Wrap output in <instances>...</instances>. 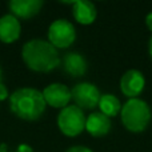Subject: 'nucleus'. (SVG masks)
<instances>
[{
  "instance_id": "nucleus-5",
  "label": "nucleus",
  "mask_w": 152,
  "mask_h": 152,
  "mask_svg": "<svg viewBox=\"0 0 152 152\" xmlns=\"http://www.w3.org/2000/svg\"><path fill=\"white\" fill-rule=\"evenodd\" d=\"M48 42L56 50H66L76 40V29L67 19H56L48 27Z\"/></svg>"
},
{
  "instance_id": "nucleus-2",
  "label": "nucleus",
  "mask_w": 152,
  "mask_h": 152,
  "mask_svg": "<svg viewBox=\"0 0 152 152\" xmlns=\"http://www.w3.org/2000/svg\"><path fill=\"white\" fill-rule=\"evenodd\" d=\"M8 99H10L11 112L21 120H39L47 108L42 91L31 87L16 89L10 95Z\"/></svg>"
},
{
  "instance_id": "nucleus-19",
  "label": "nucleus",
  "mask_w": 152,
  "mask_h": 152,
  "mask_svg": "<svg viewBox=\"0 0 152 152\" xmlns=\"http://www.w3.org/2000/svg\"><path fill=\"white\" fill-rule=\"evenodd\" d=\"M148 51H150V56H151V59H152V36H151V39H150V45H148Z\"/></svg>"
},
{
  "instance_id": "nucleus-15",
  "label": "nucleus",
  "mask_w": 152,
  "mask_h": 152,
  "mask_svg": "<svg viewBox=\"0 0 152 152\" xmlns=\"http://www.w3.org/2000/svg\"><path fill=\"white\" fill-rule=\"evenodd\" d=\"M66 152H94L91 148L86 147V145H72Z\"/></svg>"
},
{
  "instance_id": "nucleus-17",
  "label": "nucleus",
  "mask_w": 152,
  "mask_h": 152,
  "mask_svg": "<svg viewBox=\"0 0 152 152\" xmlns=\"http://www.w3.org/2000/svg\"><path fill=\"white\" fill-rule=\"evenodd\" d=\"M16 152H34V148L28 144H19L18 148H16Z\"/></svg>"
},
{
  "instance_id": "nucleus-7",
  "label": "nucleus",
  "mask_w": 152,
  "mask_h": 152,
  "mask_svg": "<svg viewBox=\"0 0 152 152\" xmlns=\"http://www.w3.org/2000/svg\"><path fill=\"white\" fill-rule=\"evenodd\" d=\"M44 102L47 105L53 108L63 110L64 107L69 105L71 97V89L63 83H51L42 91Z\"/></svg>"
},
{
  "instance_id": "nucleus-9",
  "label": "nucleus",
  "mask_w": 152,
  "mask_h": 152,
  "mask_svg": "<svg viewBox=\"0 0 152 152\" xmlns=\"http://www.w3.org/2000/svg\"><path fill=\"white\" fill-rule=\"evenodd\" d=\"M44 3L42 0H12L8 3V8L11 11V15L16 19H32L42 11Z\"/></svg>"
},
{
  "instance_id": "nucleus-20",
  "label": "nucleus",
  "mask_w": 152,
  "mask_h": 152,
  "mask_svg": "<svg viewBox=\"0 0 152 152\" xmlns=\"http://www.w3.org/2000/svg\"><path fill=\"white\" fill-rule=\"evenodd\" d=\"M3 81V69H1V67H0V83Z\"/></svg>"
},
{
  "instance_id": "nucleus-16",
  "label": "nucleus",
  "mask_w": 152,
  "mask_h": 152,
  "mask_svg": "<svg viewBox=\"0 0 152 152\" xmlns=\"http://www.w3.org/2000/svg\"><path fill=\"white\" fill-rule=\"evenodd\" d=\"M8 97H10V92H8V88L5 87V84L0 83V102H3V100H7Z\"/></svg>"
},
{
  "instance_id": "nucleus-18",
  "label": "nucleus",
  "mask_w": 152,
  "mask_h": 152,
  "mask_svg": "<svg viewBox=\"0 0 152 152\" xmlns=\"http://www.w3.org/2000/svg\"><path fill=\"white\" fill-rule=\"evenodd\" d=\"M145 24H147L148 29L152 32V12H150L147 16H145Z\"/></svg>"
},
{
  "instance_id": "nucleus-1",
  "label": "nucleus",
  "mask_w": 152,
  "mask_h": 152,
  "mask_svg": "<svg viewBox=\"0 0 152 152\" xmlns=\"http://www.w3.org/2000/svg\"><path fill=\"white\" fill-rule=\"evenodd\" d=\"M24 64L34 72H51L60 66L59 52L48 40L31 39L21 48Z\"/></svg>"
},
{
  "instance_id": "nucleus-14",
  "label": "nucleus",
  "mask_w": 152,
  "mask_h": 152,
  "mask_svg": "<svg viewBox=\"0 0 152 152\" xmlns=\"http://www.w3.org/2000/svg\"><path fill=\"white\" fill-rule=\"evenodd\" d=\"M97 107L100 108V112L104 113L108 118H113V116H118L121 111V103L115 95L112 94H104L100 96L99 104Z\"/></svg>"
},
{
  "instance_id": "nucleus-6",
  "label": "nucleus",
  "mask_w": 152,
  "mask_h": 152,
  "mask_svg": "<svg viewBox=\"0 0 152 152\" xmlns=\"http://www.w3.org/2000/svg\"><path fill=\"white\" fill-rule=\"evenodd\" d=\"M99 88L95 86L94 83L89 81H83V83H77L71 89V97L75 102V105L79 107L80 110H94L97 107L100 100Z\"/></svg>"
},
{
  "instance_id": "nucleus-4",
  "label": "nucleus",
  "mask_w": 152,
  "mask_h": 152,
  "mask_svg": "<svg viewBox=\"0 0 152 152\" xmlns=\"http://www.w3.org/2000/svg\"><path fill=\"white\" fill-rule=\"evenodd\" d=\"M86 119L84 111L76 107L75 104H69L60 110L58 115V127L63 135L68 137H75L86 131Z\"/></svg>"
},
{
  "instance_id": "nucleus-8",
  "label": "nucleus",
  "mask_w": 152,
  "mask_h": 152,
  "mask_svg": "<svg viewBox=\"0 0 152 152\" xmlns=\"http://www.w3.org/2000/svg\"><path fill=\"white\" fill-rule=\"evenodd\" d=\"M120 91L128 99L137 97L145 87V77L139 69H128L120 77Z\"/></svg>"
},
{
  "instance_id": "nucleus-11",
  "label": "nucleus",
  "mask_w": 152,
  "mask_h": 152,
  "mask_svg": "<svg viewBox=\"0 0 152 152\" xmlns=\"http://www.w3.org/2000/svg\"><path fill=\"white\" fill-rule=\"evenodd\" d=\"M21 35L20 20L13 15L7 13L0 18V42L4 44L15 43Z\"/></svg>"
},
{
  "instance_id": "nucleus-13",
  "label": "nucleus",
  "mask_w": 152,
  "mask_h": 152,
  "mask_svg": "<svg viewBox=\"0 0 152 152\" xmlns=\"http://www.w3.org/2000/svg\"><path fill=\"white\" fill-rule=\"evenodd\" d=\"M72 15L79 24L89 26L97 18L96 5L88 0H76L72 3Z\"/></svg>"
},
{
  "instance_id": "nucleus-12",
  "label": "nucleus",
  "mask_w": 152,
  "mask_h": 152,
  "mask_svg": "<svg viewBox=\"0 0 152 152\" xmlns=\"http://www.w3.org/2000/svg\"><path fill=\"white\" fill-rule=\"evenodd\" d=\"M111 119L104 113L92 112L86 119V131L94 137H103L111 131Z\"/></svg>"
},
{
  "instance_id": "nucleus-10",
  "label": "nucleus",
  "mask_w": 152,
  "mask_h": 152,
  "mask_svg": "<svg viewBox=\"0 0 152 152\" xmlns=\"http://www.w3.org/2000/svg\"><path fill=\"white\" fill-rule=\"evenodd\" d=\"M60 64L64 72L71 77H81L87 74V69H88V63L86 58L80 52H75V51L64 53Z\"/></svg>"
},
{
  "instance_id": "nucleus-3",
  "label": "nucleus",
  "mask_w": 152,
  "mask_h": 152,
  "mask_svg": "<svg viewBox=\"0 0 152 152\" xmlns=\"http://www.w3.org/2000/svg\"><path fill=\"white\" fill-rule=\"evenodd\" d=\"M152 112L147 102L143 99L135 97L128 99L123 105L120 111V119L124 128L129 132L139 134L147 129L151 123Z\"/></svg>"
}]
</instances>
